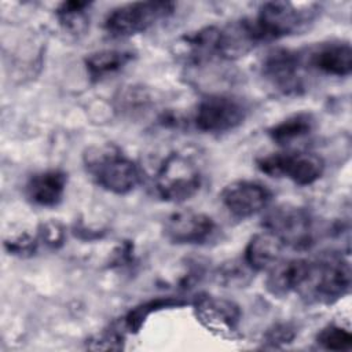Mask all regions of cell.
I'll use <instances>...</instances> for the list:
<instances>
[{
    "mask_svg": "<svg viewBox=\"0 0 352 352\" xmlns=\"http://www.w3.org/2000/svg\"><path fill=\"white\" fill-rule=\"evenodd\" d=\"M172 1H135L113 8L103 22L104 32L114 38H125L148 30L175 12Z\"/></svg>",
    "mask_w": 352,
    "mask_h": 352,
    "instance_id": "obj_5",
    "label": "cell"
},
{
    "mask_svg": "<svg viewBox=\"0 0 352 352\" xmlns=\"http://www.w3.org/2000/svg\"><path fill=\"white\" fill-rule=\"evenodd\" d=\"M41 238L45 241L47 245L55 246L62 242L63 239V230L56 223H47L43 226Z\"/></svg>",
    "mask_w": 352,
    "mask_h": 352,
    "instance_id": "obj_27",
    "label": "cell"
},
{
    "mask_svg": "<svg viewBox=\"0 0 352 352\" xmlns=\"http://www.w3.org/2000/svg\"><path fill=\"white\" fill-rule=\"evenodd\" d=\"M305 66L300 51L289 48H274L267 52L261 62V76L282 95H298L305 81Z\"/></svg>",
    "mask_w": 352,
    "mask_h": 352,
    "instance_id": "obj_10",
    "label": "cell"
},
{
    "mask_svg": "<svg viewBox=\"0 0 352 352\" xmlns=\"http://www.w3.org/2000/svg\"><path fill=\"white\" fill-rule=\"evenodd\" d=\"M257 169L271 177H286L297 186H311L324 172V161L315 153L280 151L256 160Z\"/></svg>",
    "mask_w": 352,
    "mask_h": 352,
    "instance_id": "obj_7",
    "label": "cell"
},
{
    "mask_svg": "<svg viewBox=\"0 0 352 352\" xmlns=\"http://www.w3.org/2000/svg\"><path fill=\"white\" fill-rule=\"evenodd\" d=\"M253 274V271L243 263V260H241L239 263H230L223 265L220 275H219V280L226 283V285H235V283H243L245 279L248 276H250Z\"/></svg>",
    "mask_w": 352,
    "mask_h": 352,
    "instance_id": "obj_25",
    "label": "cell"
},
{
    "mask_svg": "<svg viewBox=\"0 0 352 352\" xmlns=\"http://www.w3.org/2000/svg\"><path fill=\"white\" fill-rule=\"evenodd\" d=\"M191 305L197 320L212 334L226 340L241 337L242 311L232 300L199 293L194 297Z\"/></svg>",
    "mask_w": 352,
    "mask_h": 352,
    "instance_id": "obj_9",
    "label": "cell"
},
{
    "mask_svg": "<svg viewBox=\"0 0 352 352\" xmlns=\"http://www.w3.org/2000/svg\"><path fill=\"white\" fill-rule=\"evenodd\" d=\"M187 301L182 297H157L148 301H144L136 307H133L121 320V324L126 333H138L142 326L144 324L146 319L158 311L168 309V308H179L186 305Z\"/></svg>",
    "mask_w": 352,
    "mask_h": 352,
    "instance_id": "obj_20",
    "label": "cell"
},
{
    "mask_svg": "<svg viewBox=\"0 0 352 352\" xmlns=\"http://www.w3.org/2000/svg\"><path fill=\"white\" fill-rule=\"evenodd\" d=\"M349 289V261L341 253L329 252L308 258L304 279L296 294L307 304L331 305L346 296Z\"/></svg>",
    "mask_w": 352,
    "mask_h": 352,
    "instance_id": "obj_1",
    "label": "cell"
},
{
    "mask_svg": "<svg viewBox=\"0 0 352 352\" xmlns=\"http://www.w3.org/2000/svg\"><path fill=\"white\" fill-rule=\"evenodd\" d=\"M67 175L60 169H47L34 173L25 184L29 202L41 208H54L63 199Z\"/></svg>",
    "mask_w": 352,
    "mask_h": 352,
    "instance_id": "obj_15",
    "label": "cell"
},
{
    "mask_svg": "<svg viewBox=\"0 0 352 352\" xmlns=\"http://www.w3.org/2000/svg\"><path fill=\"white\" fill-rule=\"evenodd\" d=\"M307 263H308V258H302V257L279 260L275 265H272L267 271L268 272L265 278L267 292L278 298L296 293L304 279Z\"/></svg>",
    "mask_w": 352,
    "mask_h": 352,
    "instance_id": "obj_16",
    "label": "cell"
},
{
    "mask_svg": "<svg viewBox=\"0 0 352 352\" xmlns=\"http://www.w3.org/2000/svg\"><path fill=\"white\" fill-rule=\"evenodd\" d=\"M283 249V243L274 234L263 230L249 239L242 260L253 272L268 271L280 260Z\"/></svg>",
    "mask_w": 352,
    "mask_h": 352,
    "instance_id": "obj_17",
    "label": "cell"
},
{
    "mask_svg": "<svg viewBox=\"0 0 352 352\" xmlns=\"http://www.w3.org/2000/svg\"><path fill=\"white\" fill-rule=\"evenodd\" d=\"M220 199L234 217L243 220L265 210L272 201V192L260 182L235 180L223 188Z\"/></svg>",
    "mask_w": 352,
    "mask_h": 352,
    "instance_id": "obj_11",
    "label": "cell"
},
{
    "mask_svg": "<svg viewBox=\"0 0 352 352\" xmlns=\"http://www.w3.org/2000/svg\"><path fill=\"white\" fill-rule=\"evenodd\" d=\"M263 228L274 234L286 248L307 250L315 243V223L308 209L283 204L267 212Z\"/></svg>",
    "mask_w": 352,
    "mask_h": 352,
    "instance_id": "obj_6",
    "label": "cell"
},
{
    "mask_svg": "<svg viewBox=\"0 0 352 352\" xmlns=\"http://www.w3.org/2000/svg\"><path fill=\"white\" fill-rule=\"evenodd\" d=\"M7 252L15 256H30L36 252L37 242L29 234H18L4 242Z\"/></svg>",
    "mask_w": 352,
    "mask_h": 352,
    "instance_id": "obj_26",
    "label": "cell"
},
{
    "mask_svg": "<svg viewBox=\"0 0 352 352\" xmlns=\"http://www.w3.org/2000/svg\"><path fill=\"white\" fill-rule=\"evenodd\" d=\"M164 236L175 245H202L216 232L214 220L191 209L169 214L164 221Z\"/></svg>",
    "mask_w": 352,
    "mask_h": 352,
    "instance_id": "obj_12",
    "label": "cell"
},
{
    "mask_svg": "<svg viewBox=\"0 0 352 352\" xmlns=\"http://www.w3.org/2000/svg\"><path fill=\"white\" fill-rule=\"evenodd\" d=\"M305 69L334 77H346L352 72V48L349 41L331 40L319 43L301 52Z\"/></svg>",
    "mask_w": 352,
    "mask_h": 352,
    "instance_id": "obj_13",
    "label": "cell"
},
{
    "mask_svg": "<svg viewBox=\"0 0 352 352\" xmlns=\"http://www.w3.org/2000/svg\"><path fill=\"white\" fill-rule=\"evenodd\" d=\"M84 166L96 186L116 195L133 191L142 177L138 164L111 144L88 148Z\"/></svg>",
    "mask_w": 352,
    "mask_h": 352,
    "instance_id": "obj_2",
    "label": "cell"
},
{
    "mask_svg": "<svg viewBox=\"0 0 352 352\" xmlns=\"http://www.w3.org/2000/svg\"><path fill=\"white\" fill-rule=\"evenodd\" d=\"M177 52L182 59L194 66L221 60L220 26H205L180 37Z\"/></svg>",
    "mask_w": 352,
    "mask_h": 352,
    "instance_id": "obj_14",
    "label": "cell"
},
{
    "mask_svg": "<svg viewBox=\"0 0 352 352\" xmlns=\"http://www.w3.org/2000/svg\"><path fill=\"white\" fill-rule=\"evenodd\" d=\"M316 344L327 351H351L352 334L334 323H330L319 330L315 338Z\"/></svg>",
    "mask_w": 352,
    "mask_h": 352,
    "instance_id": "obj_22",
    "label": "cell"
},
{
    "mask_svg": "<svg viewBox=\"0 0 352 352\" xmlns=\"http://www.w3.org/2000/svg\"><path fill=\"white\" fill-rule=\"evenodd\" d=\"M204 183L199 162L183 151L169 153L153 176L155 194L166 202H184L192 198Z\"/></svg>",
    "mask_w": 352,
    "mask_h": 352,
    "instance_id": "obj_4",
    "label": "cell"
},
{
    "mask_svg": "<svg viewBox=\"0 0 352 352\" xmlns=\"http://www.w3.org/2000/svg\"><path fill=\"white\" fill-rule=\"evenodd\" d=\"M316 16L318 6L314 3L267 1L250 19L258 41L267 43L305 32Z\"/></svg>",
    "mask_w": 352,
    "mask_h": 352,
    "instance_id": "obj_3",
    "label": "cell"
},
{
    "mask_svg": "<svg viewBox=\"0 0 352 352\" xmlns=\"http://www.w3.org/2000/svg\"><path fill=\"white\" fill-rule=\"evenodd\" d=\"M135 58L132 51L126 50H100L85 56L84 65L92 81H99L122 70Z\"/></svg>",
    "mask_w": 352,
    "mask_h": 352,
    "instance_id": "obj_19",
    "label": "cell"
},
{
    "mask_svg": "<svg viewBox=\"0 0 352 352\" xmlns=\"http://www.w3.org/2000/svg\"><path fill=\"white\" fill-rule=\"evenodd\" d=\"M248 104L238 96L227 94L208 95L194 111V125L205 133H223L239 126L248 117Z\"/></svg>",
    "mask_w": 352,
    "mask_h": 352,
    "instance_id": "obj_8",
    "label": "cell"
},
{
    "mask_svg": "<svg viewBox=\"0 0 352 352\" xmlns=\"http://www.w3.org/2000/svg\"><path fill=\"white\" fill-rule=\"evenodd\" d=\"M297 336V329L290 322H278L267 329L264 333V342L271 348L289 344Z\"/></svg>",
    "mask_w": 352,
    "mask_h": 352,
    "instance_id": "obj_24",
    "label": "cell"
},
{
    "mask_svg": "<svg viewBox=\"0 0 352 352\" xmlns=\"http://www.w3.org/2000/svg\"><path fill=\"white\" fill-rule=\"evenodd\" d=\"M315 124L316 120L311 113L300 111L270 126L267 135L275 144L286 147L311 135Z\"/></svg>",
    "mask_w": 352,
    "mask_h": 352,
    "instance_id": "obj_18",
    "label": "cell"
},
{
    "mask_svg": "<svg viewBox=\"0 0 352 352\" xmlns=\"http://www.w3.org/2000/svg\"><path fill=\"white\" fill-rule=\"evenodd\" d=\"M125 330L121 326L110 327L103 330L89 341H87V348L94 351H120L124 349V340H125Z\"/></svg>",
    "mask_w": 352,
    "mask_h": 352,
    "instance_id": "obj_23",
    "label": "cell"
},
{
    "mask_svg": "<svg viewBox=\"0 0 352 352\" xmlns=\"http://www.w3.org/2000/svg\"><path fill=\"white\" fill-rule=\"evenodd\" d=\"M91 1H63L58 6L55 14L59 23L70 33H82L88 26V11Z\"/></svg>",
    "mask_w": 352,
    "mask_h": 352,
    "instance_id": "obj_21",
    "label": "cell"
}]
</instances>
